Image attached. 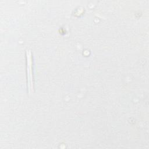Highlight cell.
Listing matches in <instances>:
<instances>
[{
	"instance_id": "6da1fadb",
	"label": "cell",
	"mask_w": 149,
	"mask_h": 149,
	"mask_svg": "<svg viewBox=\"0 0 149 149\" xmlns=\"http://www.w3.org/2000/svg\"><path fill=\"white\" fill-rule=\"evenodd\" d=\"M26 72H27V83L28 91L30 94L34 92V80L33 74V58L32 54L30 50H27L26 52Z\"/></svg>"
}]
</instances>
